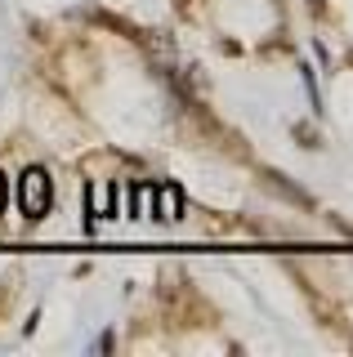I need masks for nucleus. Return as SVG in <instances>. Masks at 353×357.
Instances as JSON below:
<instances>
[{
  "label": "nucleus",
  "instance_id": "nucleus-2",
  "mask_svg": "<svg viewBox=\"0 0 353 357\" xmlns=\"http://www.w3.org/2000/svg\"><path fill=\"white\" fill-rule=\"evenodd\" d=\"M5 206H9V183H5V174H0V215H5Z\"/></svg>",
  "mask_w": 353,
  "mask_h": 357
},
{
  "label": "nucleus",
  "instance_id": "nucleus-1",
  "mask_svg": "<svg viewBox=\"0 0 353 357\" xmlns=\"http://www.w3.org/2000/svg\"><path fill=\"white\" fill-rule=\"evenodd\" d=\"M18 201H23V215H27V219H45L50 206H54V183H50V174L31 165V170L18 178Z\"/></svg>",
  "mask_w": 353,
  "mask_h": 357
}]
</instances>
